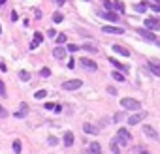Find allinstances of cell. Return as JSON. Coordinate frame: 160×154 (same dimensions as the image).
Wrapping results in <instances>:
<instances>
[{
  "label": "cell",
  "mask_w": 160,
  "mask_h": 154,
  "mask_svg": "<svg viewBox=\"0 0 160 154\" xmlns=\"http://www.w3.org/2000/svg\"><path fill=\"white\" fill-rule=\"evenodd\" d=\"M81 85H83V81H79V79H70V81L62 83V89L64 90H77V89H81Z\"/></svg>",
  "instance_id": "4"
},
{
  "label": "cell",
  "mask_w": 160,
  "mask_h": 154,
  "mask_svg": "<svg viewBox=\"0 0 160 154\" xmlns=\"http://www.w3.org/2000/svg\"><path fill=\"white\" fill-rule=\"evenodd\" d=\"M104 6H105V9H115V12H124V6H123V2H117V0H104Z\"/></svg>",
  "instance_id": "3"
},
{
  "label": "cell",
  "mask_w": 160,
  "mask_h": 154,
  "mask_svg": "<svg viewBox=\"0 0 160 154\" xmlns=\"http://www.w3.org/2000/svg\"><path fill=\"white\" fill-rule=\"evenodd\" d=\"M143 131H145L149 137H156V131H155V128H151V126H143Z\"/></svg>",
  "instance_id": "20"
},
{
  "label": "cell",
  "mask_w": 160,
  "mask_h": 154,
  "mask_svg": "<svg viewBox=\"0 0 160 154\" xmlns=\"http://www.w3.org/2000/svg\"><path fill=\"white\" fill-rule=\"evenodd\" d=\"M104 17L108 19V21H117V13H113V12H108V13H105Z\"/></svg>",
  "instance_id": "27"
},
{
  "label": "cell",
  "mask_w": 160,
  "mask_h": 154,
  "mask_svg": "<svg viewBox=\"0 0 160 154\" xmlns=\"http://www.w3.org/2000/svg\"><path fill=\"white\" fill-rule=\"evenodd\" d=\"M145 28H149V30H160V21L153 19V17L145 19Z\"/></svg>",
  "instance_id": "6"
},
{
  "label": "cell",
  "mask_w": 160,
  "mask_h": 154,
  "mask_svg": "<svg viewBox=\"0 0 160 154\" xmlns=\"http://www.w3.org/2000/svg\"><path fill=\"white\" fill-rule=\"evenodd\" d=\"M64 2H66V0H57V4H59V6H62Z\"/></svg>",
  "instance_id": "43"
},
{
  "label": "cell",
  "mask_w": 160,
  "mask_h": 154,
  "mask_svg": "<svg viewBox=\"0 0 160 154\" xmlns=\"http://www.w3.org/2000/svg\"><path fill=\"white\" fill-rule=\"evenodd\" d=\"M47 143H49V145H51V147H55V145H57V143H59V139H57V137H53V135H51V137L47 139Z\"/></svg>",
  "instance_id": "31"
},
{
  "label": "cell",
  "mask_w": 160,
  "mask_h": 154,
  "mask_svg": "<svg viewBox=\"0 0 160 154\" xmlns=\"http://www.w3.org/2000/svg\"><path fill=\"white\" fill-rule=\"evenodd\" d=\"M0 4H6V0H0Z\"/></svg>",
  "instance_id": "44"
},
{
  "label": "cell",
  "mask_w": 160,
  "mask_h": 154,
  "mask_svg": "<svg viewBox=\"0 0 160 154\" xmlns=\"http://www.w3.org/2000/svg\"><path fill=\"white\" fill-rule=\"evenodd\" d=\"M158 21H160V19H158Z\"/></svg>",
  "instance_id": "47"
},
{
  "label": "cell",
  "mask_w": 160,
  "mask_h": 154,
  "mask_svg": "<svg viewBox=\"0 0 160 154\" xmlns=\"http://www.w3.org/2000/svg\"><path fill=\"white\" fill-rule=\"evenodd\" d=\"M17 19H19V15H17V12H13V13H12V21H13V23H15Z\"/></svg>",
  "instance_id": "41"
},
{
  "label": "cell",
  "mask_w": 160,
  "mask_h": 154,
  "mask_svg": "<svg viewBox=\"0 0 160 154\" xmlns=\"http://www.w3.org/2000/svg\"><path fill=\"white\" fill-rule=\"evenodd\" d=\"M111 150H113L115 154H119V152H121V149H119V145H117V143H115V141H111Z\"/></svg>",
  "instance_id": "30"
},
{
  "label": "cell",
  "mask_w": 160,
  "mask_h": 154,
  "mask_svg": "<svg viewBox=\"0 0 160 154\" xmlns=\"http://www.w3.org/2000/svg\"><path fill=\"white\" fill-rule=\"evenodd\" d=\"M53 57H55L57 60H62L64 57H66V49H62V47L59 45V47H57L55 51H53Z\"/></svg>",
  "instance_id": "12"
},
{
  "label": "cell",
  "mask_w": 160,
  "mask_h": 154,
  "mask_svg": "<svg viewBox=\"0 0 160 154\" xmlns=\"http://www.w3.org/2000/svg\"><path fill=\"white\" fill-rule=\"evenodd\" d=\"M89 149H91L92 154H102V147H100V143H98V141H92Z\"/></svg>",
  "instance_id": "14"
},
{
  "label": "cell",
  "mask_w": 160,
  "mask_h": 154,
  "mask_svg": "<svg viewBox=\"0 0 160 154\" xmlns=\"http://www.w3.org/2000/svg\"><path fill=\"white\" fill-rule=\"evenodd\" d=\"M13 152H15V154H21V141H19V139L13 141Z\"/></svg>",
  "instance_id": "23"
},
{
  "label": "cell",
  "mask_w": 160,
  "mask_h": 154,
  "mask_svg": "<svg viewBox=\"0 0 160 154\" xmlns=\"http://www.w3.org/2000/svg\"><path fill=\"white\" fill-rule=\"evenodd\" d=\"M0 117H2V118H4V117H8V113H6V109H4L2 105H0Z\"/></svg>",
  "instance_id": "37"
},
{
  "label": "cell",
  "mask_w": 160,
  "mask_h": 154,
  "mask_svg": "<svg viewBox=\"0 0 160 154\" xmlns=\"http://www.w3.org/2000/svg\"><path fill=\"white\" fill-rule=\"evenodd\" d=\"M113 141H115V143H121V145H123V147H124V145H128V143H126V141H124V139H121V137H119V135H117V137H115V139H113Z\"/></svg>",
  "instance_id": "34"
},
{
  "label": "cell",
  "mask_w": 160,
  "mask_h": 154,
  "mask_svg": "<svg viewBox=\"0 0 160 154\" xmlns=\"http://www.w3.org/2000/svg\"><path fill=\"white\" fill-rule=\"evenodd\" d=\"M137 154H149V152H147V150H141V149H140V150H137Z\"/></svg>",
  "instance_id": "42"
},
{
  "label": "cell",
  "mask_w": 160,
  "mask_h": 154,
  "mask_svg": "<svg viewBox=\"0 0 160 154\" xmlns=\"http://www.w3.org/2000/svg\"><path fill=\"white\" fill-rule=\"evenodd\" d=\"M62 21H64V15L60 13V12H55V13H53V23H62Z\"/></svg>",
  "instance_id": "18"
},
{
  "label": "cell",
  "mask_w": 160,
  "mask_h": 154,
  "mask_svg": "<svg viewBox=\"0 0 160 154\" xmlns=\"http://www.w3.org/2000/svg\"><path fill=\"white\" fill-rule=\"evenodd\" d=\"M85 2H87V0H85Z\"/></svg>",
  "instance_id": "46"
},
{
  "label": "cell",
  "mask_w": 160,
  "mask_h": 154,
  "mask_svg": "<svg viewBox=\"0 0 160 154\" xmlns=\"http://www.w3.org/2000/svg\"><path fill=\"white\" fill-rule=\"evenodd\" d=\"M108 92H109V94H113V96H115V94H117V90H115V86H108Z\"/></svg>",
  "instance_id": "39"
},
{
  "label": "cell",
  "mask_w": 160,
  "mask_h": 154,
  "mask_svg": "<svg viewBox=\"0 0 160 154\" xmlns=\"http://www.w3.org/2000/svg\"><path fill=\"white\" fill-rule=\"evenodd\" d=\"M123 118H124V113H123V111H121V113H117V115L113 117V120H115V122H121Z\"/></svg>",
  "instance_id": "29"
},
{
  "label": "cell",
  "mask_w": 160,
  "mask_h": 154,
  "mask_svg": "<svg viewBox=\"0 0 160 154\" xmlns=\"http://www.w3.org/2000/svg\"><path fill=\"white\" fill-rule=\"evenodd\" d=\"M45 109H49V111H51V109H55V103H51V102L45 103Z\"/></svg>",
  "instance_id": "40"
},
{
  "label": "cell",
  "mask_w": 160,
  "mask_h": 154,
  "mask_svg": "<svg viewBox=\"0 0 160 154\" xmlns=\"http://www.w3.org/2000/svg\"><path fill=\"white\" fill-rule=\"evenodd\" d=\"M66 51H70V53H76V51H79V47L76 45V43H68V47H66Z\"/></svg>",
  "instance_id": "26"
},
{
  "label": "cell",
  "mask_w": 160,
  "mask_h": 154,
  "mask_svg": "<svg viewBox=\"0 0 160 154\" xmlns=\"http://www.w3.org/2000/svg\"><path fill=\"white\" fill-rule=\"evenodd\" d=\"M55 40L60 43V45H62V43H66V41H68V38L64 36V34H57V38H55Z\"/></svg>",
  "instance_id": "25"
},
{
  "label": "cell",
  "mask_w": 160,
  "mask_h": 154,
  "mask_svg": "<svg viewBox=\"0 0 160 154\" xmlns=\"http://www.w3.org/2000/svg\"><path fill=\"white\" fill-rule=\"evenodd\" d=\"M83 131H85V134H92V135H96V134H98V128H94L92 124H83Z\"/></svg>",
  "instance_id": "15"
},
{
  "label": "cell",
  "mask_w": 160,
  "mask_h": 154,
  "mask_svg": "<svg viewBox=\"0 0 160 154\" xmlns=\"http://www.w3.org/2000/svg\"><path fill=\"white\" fill-rule=\"evenodd\" d=\"M19 79H21V81H30V73H28L27 70H21V72H19Z\"/></svg>",
  "instance_id": "19"
},
{
  "label": "cell",
  "mask_w": 160,
  "mask_h": 154,
  "mask_svg": "<svg viewBox=\"0 0 160 154\" xmlns=\"http://www.w3.org/2000/svg\"><path fill=\"white\" fill-rule=\"evenodd\" d=\"M121 105H123L124 109H130V111H137V109L141 107V103L137 102V100H134V98H123Z\"/></svg>",
  "instance_id": "1"
},
{
  "label": "cell",
  "mask_w": 160,
  "mask_h": 154,
  "mask_svg": "<svg viewBox=\"0 0 160 154\" xmlns=\"http://www.w3.org/2000/svg\"><path fill=\"white\" fill-rule=\"evenodd\" d=\"M102 30L105 32V34H124V28H121V26H111V25L102 26Z\"/></svg>",
  "instance_id": "7"
},
{
  "label": "cell",
  "mask_w": 160,
  "mask_h": 154,
  "mask_svg": "<svg viewBox=\"0 0 160 154\" xmlns=\"http://www.w3.org/2000/svg\"><path fill=\"white\" fill-rule=\"evenodd\" d=\"M117 135H119L121 139H124L126 143H128V141H132V135H130V131H128L126 128H119V131H117Z\"/></svg>",
  "instance_id": "11"
},
{
  "label": "cell",
  "mask_w": 160,
  "mask_h": 154,
  "mask_svg": "<svg viewBox=\"0 0 160 154\" xmlns=\"http://www.w3.org/2000/svg\"><path fill=\"white\" fill-rule=\"evenodd\" d=\"M45 96H47V92H45V90H38V92L34 94V98H36V100H44Z\"/></svg>",
  "instance_id": "24"
},
{
  "label": "cell",
  "mask_w": 160,
  "mask_h": 154,
  "mask_svg": "<svg viewBox=\"0 0 160 154\" xmlns=\"http://www.w3.org/2000/svg\"><path fill=\"white\" fill-rule=\"evenodd\" d=\"M0 32H2V26H0Z\"/></svg>",
  "instance_id": "45"
},
{
  "label": "cell",
  "mask_w": 160,
  "mask_h": 154,
  "mask_svg": "<svg viewBox=\"0 0 160 154\" xmlns=\"http://www.w3.org/2000/svg\"><path fill=\"white\" fill-rule=\"evenodd\" d=\"M147 6H149L147 2H140V4L136 6V12H137V13H143V12H147Z\"/></svg>",
  "instance_id": "21"
},
{
  "label": "cell",
  "mask_w": 160,
  "mask_h": 154,
  "mask_svg": "<svg viewBox=\"0 0 160 154\" xmlns=\"http://www.w3.org/2000/svg\"><path fill=\"white\" fill-rule=\"evenodd\" d=\"M137 34H140L143 40H149V41H156V36L153 34V32H149V30H145V28H137L136 30Z\"/></svg>",
  "instance_id": "8"
},
{
  "label": "cell",
  "mask_w": 160,
  "mask_h": 154,
  "mask_svg": "<svg viewBox=\"0 0 160 154\" xmlns=\"http://www.w3.org/2000/svg\"><path fill=\"white\" fill-rule=\"evenodd\" d=\"M109 62L115 66V68H119V70H123V72H128V70H130V68H128L126 64H121L119 60H115V58H109Z\"/></svg>",
  "instance_id": "16"
},
{
  "label": "cell",
  "mask_w": 160,
  "mask_h": 154,
  "mask_svg": "<svg viewBox=\"0 0 160 154\" xmlns=\"http://www.w3.org/2000/svg\"><path fill=\"white\" fill-rule=\"evenodd\" d=\"M79 62H81L87 70H91V72H96V70H98V64H96L94 60H91V58H87V57H83Z\"/></svg>",
  "instance_id": "5"
},
{
  "label": "cell",
  "mask_w": 160,
  "mask_h": 154,
  "mask_svg": "<svg viewBox=\"0 0 160 154\" xmlns=\"http://www.w3.org/2000/svg\"><path fill=\"white\" fill-rule=\"evenodd\" d=\"M41 41H44V34H41V32H36V34H34V40L30 41V51H34Z\"/></svg>",
  "instance_id": "9"
},
{
  "label": "cell",
  "mask_w": 160,
  "mask_h": 154,
  "mask_svg": "<svg viewBox=\"0 0 160 154\" xmlns=\"http://www.w3.org/2000/svg\"><path fill=\"white\" fill-rule=\"evenodd\" d=\"M113 51L119 53V54H123V57H130V51H126V49L121 47V45H113Z\"/></svg>",
  "instance_id": "17"
},
{
  "label": "cell",
  "mask_w": 160,
  "mask_h": 154,
  "mask_svg": "<svg viewBox=\"0 0 160 154\" xmlns=\"http://www.w3.org/2000/svg\"><path fill=\"white\" fill-rule=\"evenodd\" d=\"M0 96H2V98H6V96H8L6 86H4V81H0Z\"/></svg>",
  "instance_id": "28"
},
{
  "label": "cell",
  "mask_w": 160,
  "mask_h": 154,
  "mask_svg": "<svg viewBox=\"0 0 160 154\" xmlns=\"http://www.w3.org/2000/svg\"><path fill=\"white\" fill-rule=\"evenodd\" d=\"M111 77H113L115 81H121V83L124 81V75H123V73H119V72H113V73H111Z\"/></svg>",
  "instance_id": "22"
},
{
  "label": "cell",
  "mask_w": 160,
  "mask_h": 154,
  "mask_svg": "<svg viewBox=\"0 0 160 154\" xmlns=\"http://www.w3.org/2000/svg\"><path fill=\"white\" fill-rule=\"evenodd\" d=\"M47 34H49V38H57V32L53 30V28H49V32H47Z\"/></svg>",
  "instance_id": "36"
},
{
  "label": "cell",
  "mask_w": 160,
  "mask_h": 154,
  "mask_svg": "<svg viewBox=\"0 0 160 154\" xmlns=\"http://www.w3.org/2000/svg\"><path fill=\"white\" fill-rule=\"evenodd\" d=\"M62 143H64L66 147H72V145H73V134H72V131H66V134H64Z\"/></svg>",
  "instance_id": "13"
},
{
  "label": "cell",
  "mask_w": 160,
  "mask_h": 154,
  "mask_svg": "<svg viewBox=\"0 0 160 154\" xmlns=\"http://www.w3.org/2000/svg\"><path fill=\"white\" fill-rule=\"evenodd\" d=\"M15 117H17V118H25V117H27V111H23V109H21L19 113H15Z\"/></svg>",
  "instance_id": "35"
},
{
  "label": "cell",
  "mask_w": 160,
  "mask_h": 154,
  "mask_svg": "<svg viewBox=\"0 0 160 154\" xmlns=\"http://www.w3.org/2000/svg\"><path fill=\"white\" fill-rule=\"evenodd\" d=\"M145 117H147V111H137V113H134L132 117H128V126H136V124H140Z\"/></svg>",
  "instance_id": "2"
},
{
  "label": "cell",
  "mask_w": 160,
  "mask_h": 154,
  "mask_svg": "<svg viewBox=\"0 0 160 154\" xmlns=\"http://www.w3.org/2000/svg\"><path fill=\"white\" fill-rule=\"evenodd\" d=\"M151 9H155V12L160 13V4H151Z\"/></svg>",
  "instance_id": "38"
},
{
  "label": "cell",
  "mask_w": 160,
  "mask_h": 154,
  "mask_svg": "<svg viewBox=\"0 0 160 154\" xmlns=\"http://www.w3.org/2000/svg\"><path fill=\"white\" fill-rule=\"evenodd\" d=\"M40 73H41V77H49V75H51V70H49V68H44Z\"/></svg>",
  "instance_id": "32"
},
{
  "label": "cell",
  "mask_w": 160,
  "mask_h": 154,
  "mask_svg": "<svg viewBox=\"0 0 160 154\" xmlns=\"http://www.w3.org/2000/svg\"><path fill=\"white\" fill-rule=\"evenodd\" d=\"M68 68H70V70L76 68V58H70V60H68Z\"/></svg>",
  "instance_id": "33"
},
{
  "label": "cell",
  "mask_w": 160,
  "mask_h": 154,
  "mask_svg": "<svg viewBox=\"0 0 160 154\" xmlns=\"http://www.w3.org/2000/svg\"><path fill=\"white\" fill-rule=\"evenodd\" d=\"M147 68L151 70L155 75H158V77H160V62H158V60H151V62L147 64Z\"/></svg>",
  "instance_id": "10"
}]
</instances>
